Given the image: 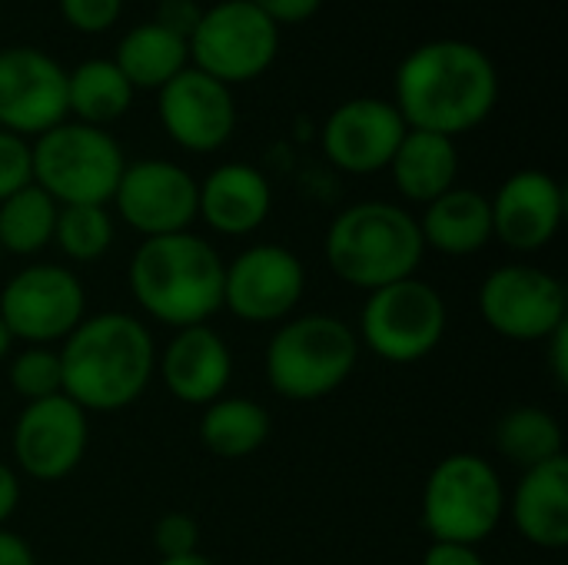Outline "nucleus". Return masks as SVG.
Instances as JSON below:
<instances>
[{"label": "nucleus", "instance_id": "1", "mask_svg": "<svg viewBox=\"0 0 568 565\" xmlns=\"http://www.w3.org/2000/svg\"><path fill=\"white\" fill-rule=\"evenodd\" d=\"M499 103V70L469 40L443 37L409 50L393 77V107L409 130L463 137L483 127Z\"/></svg>", "mask_w": 568, "mask_h": 565}, {"label": "nucleus", "instance_id": "2", "mask_svg": "<svg viewBox=\"0 0 568 565\" xmlns=\"http://www.w3.org/2000/svg\"><path fill=\"white\" fill-rule=\"evenodd\" d=\"M63 396L87 416L133 406L156 376V343L133 313H93L60 346Z\"/></svg>", "mask_w": 568, "mask_h": 565}, {"label": "nucleus", "instance_id": "3", "mask_svg": "<svg viewBox=\"0 0 568 565\" xmlns=\"http://www.w3.org/2000/svg\"><path fill=\"white\" fill-rule=\"evenodd\" d=\"M226 263L213 243L196 233L143 240L126 266L133 303L170 330L203 326L223 310Z\"/></svg>", "mask_w": 568, "mask_h": 565}, {"label": "nucleus", "instance_id": "4", "mask_svg": "<svg viewBox=\"0 0 568 565\" xmlns=\"http://www.w3.org/2000/svg\"><path fill=\"white\" fill-rule=\"evenodd\" d=\"M323 253L343 283L373 293L379 286L416 276L426 256V243L416 216L406 206L363 200L346 206L329 223Z\"/></svg>", "mask_w": 568, "mask_h": 565}, {"label": "nucleus", "instance_id": "5", "mask_svg": "<svg viewBox=\"0 0 568 565\" xmlns=\"http://www.w3.org/2000/svg\"><path fill=\"white\" fill-rule=\"evenodd\" d=\"M356 330L329 313L290 316L266 343L263 373L276 396L290 403H316L336 393L356 370Z\"/></svg>", "mask_w": 568, "mask_h": 565}, {"label": "nucleus", "instance_id": "6", "mask_svg": "<svg viewBox=\"0 0 568 565\" xmlns=\"http://www.w3.org/2000/svg\"><path fill=\"white\" fill-rule=\"evenodd\" d=\"M30 167L33 183L57 206H106L116 193L126 157L110 130L63 120L30 143Z\"/></svg>", "mask_w": 568, "mask_h": 565}, {"label": "nucleus", "instance_id": "7", "mask_svg": "<svg viewBox=\"0 0 568 565\" xmlns=\"http://www.w3.org/2000/svg\"><path fill=\"white\" fill-rule=\"evenodd\" d=\"M419 513L433 543L479 546L503 523L506 486L486 456L449 453L426 476Z\"/></svg>", "mask_w": 568, "mask_h": 565}, {"label": "nucleus", "instance_id": "8", "mask_svg": "<svg viewBox=\"0 0 568 565\" xmlns=\"http://www.w3.org/2000/svg\"><path fill=\"white\" fill-rule=\"evenodd\" d=\"M446 326L449 310L443 293L433 283L409 276L366 296L356 340L393 366H413L439 350Z\"/></svg>", "mask_w": 568, "mask_h": 565}, {"label": "nucleus", "instance_id": "9", "mask_svg": "<svg viewBox=\"0 0 568 565\" xmlns=\"http://www.w3.org/2000/svg\"><path fill=\"white\" fill-rule=\"evenodd\" d=\"M190 67L233 87L263 77L280 53V27L250 0H220L206 7L190 33Z\"/></svg>", "mask_w": 568, "mask_h": 565}, {"label": "nucleus", "instance_id": "10", "mask_svg": "<svg viewBox=\"0 0 568 565\" xmlns=\"http://www.w3.org/2000/svg\"><path fill=\"white\" fill-rule=\"evenodd\" d=\"M483 323L516 343H546L568 323L566 283L532 263H503L479 286Z\"/></svg>", "mask_w": 568, "mask_h": 565}, {"label": "nucleus", "instance_id": "11", "mask_svg": "<svg viewBox=\"0 0 568 565\" xmlns=\"http://www.w3.org/2000/svg\"><path fill=\"white\" fill-rule=\"evenodd\" d=\"M87 316V293L73 270L30 263L0 290V320L27 346L63 343Z\"/></svg>", "mask_w": 568, "mask_h": 565}, {"label": "nucleus", "instance_id": "12", "mask_svg": "<svg viewBox=\"0 0 568 565\" xmlns=\"http://www.w3.org/2000/svg\"><path fill=\"white\" fill-rule=\"evenodd\" d=\"M306 293L300 256L276 243H256L236 253L223 273V306L253 326L283 323L296 313Z\"/></svg>", "mask_w": 568, "mask_h": 565}, {"label": "nucleus", "instance_id": "13", "mask_svg": "<svg viewBox=\"0 0 568 565\" xmlns=\"http://www.w3.org/2000/svg\"><path fill=\"white\" fill-rule=\"evenodd\" d=\"M110 203H116V216L143 240L186 233L200 216V183L186 167L150 157L123 167Z\"/></svg>", "mask_w": 568, "mask_h": 565}, {"label": "nucleus", "instance_id": "14", "mask_svg": "<svg viewBox=\"0 0 568 565\" xmlns=\"http://www.w3.org/2000/svg\"><path fill=\"white\" fill-rule=\"evenodd\" d=\"M10 446H13V463L23 476L37 483H60L87 456L90 446L87 413L63 393L27 403L13 423Z\"/></svg>", "mask_w": 568, "mask_h": 565}, {"label": "nucleus", "instance_id": "15", "mask_svg": "<svg viewBox=\"0 0 568 565\" xmlns=\"http://www.w3.org/2000/svg\"><path fill=\"white\" fill-rule=\"evenodd\" d=\"M70 120L67 70L37 47L0 50V130L37 140Z\"/></svg>", "mask_w": 568, "mask_h": 565}, {"label": "nucleus", "instance_id": "16", "mask_svg": "<svg viewBox=\"0 0 568 565\" xmlns=\"http://www.w3.org/2000/svg\"><path fill=\"white\" fill-rule=\"evenodd\" d=\"M156 117L176 147L190 153H216L236 130V100L226 83L186 67L156 90Z\"/></svg>", "mask_w": 568, "mask_h": 565}, {"label": "nucleus", "instance_id": "17", "mask_svg": "<svg viewBox=\"0 0 568 565\" xmlns=\"http://www.w3.org/2000/svg\"><path fill=\"white\" fill-rule=\"evenodd\" d=\"M406 120L383 97L343 100L323 123L320 143L326 160L353 176H369L389 167L396 147L406 137Z\"/></svg>", "mask_w": 568, "mask_h": 565}, {"label": "nucleus", "instance_id": "18", "mask_svg": "<svg viewBox=\"0 0 568 565\" xmlns=\"http://www.w3.org/2000/svg\"><path fill=\"white\" fill-rule=\"evenodd\" d=\"M493 210V240H499L513 253H539L546 250L566 220V190L546 170H516L503 180Z\"/></svg>", "mask_w": 568, "mask_h": 565}, {"label": "nucleus", "instance_id": "19", "mask_svg": "<svg viewBox=\"0 0 568 565\" xmlns=\"http://www.w3.org/2000/svg\"><path fill=\"white\" fill-rule=\"evenodd\" d=\"M156 373L173 400L186 406H210L226 396L233 353L210 323L186 326L173 333L163 353H156Z\"/></svg>", "mask_w": 568, "mask_h": 565}, {"label": "nucleus", "instance_id": "20", "mask_svg": "<svg viewBox=\"0 0 568 565\" xmlns=\"http://www.w3.org/2000/svg\"><path fill=\"white\" fill-rule=\"evenodd\" d=\"M273 210L270 180L250 163H223L200 183V220L220 236L256 233Z\"/></svg>", "mask_w": 568, "mask_h": 565}, {"label": "nucleus", "instance_id": "21", "mask_svg": "<svg viewBox=\"0 0 568 565\" xmlns=\"http://www.w3.org/2000/svg\"><path fill=\"white\" fill-rule=\"evenodd\" d=\"M519 536L539 549L568 546V460L559 456L536 470H526L516 483L513 500H506Z\"/></svg>", "mask_w": 568, "mask_h": 565}, {"label": "nucleus", "instance_id": "22", "mask_svg": "<svg viewBox=\"0 0 568 565\" xmlns=\"http://www.w3.org/2000/svg\"><path fill=\"white\" fill-rule=\"evenodd\" d=\"M416 223L426 250L443 256H476L493 243L489 196L473 186H453L439 200L426 203Z\"/></svg>", "mask_w": 568, "mask_h": 565}, {"label": "nucleus", "instance_id": "23", "mask_svg": "<svg viewBox=\"0 0 568 565\" xmlns=\"http://www.w3.org/2000/svg\"><path fill=\"white\" fill-rule=\"evenodd\" d=\"M393 183L403 200L409 203H433L453 186H459V150L456 140L429 133V130H406L403 143L396 147L389 167Z\"/></svg>", "mask_w": 568, "mask_h": 565}, {"label": "nucleus", "instance_id": "24", "mask_svg": "<svg viewBox=\"0 0 568 565\" xmlns=\"http://www.w3.org/2000/svg\"><path fill=\"white\" fill-rule=\"evenodd\" d=\"M113 63L133 90H160L190 67V43L163 23L146 20L120 37Z\"/></svg>", "mask_w": 568, "mask_h": 565}, {"label": "nucleus", "instance_id": "25", "mask_svg": "<svg viewBox=\"0 0 568 565\" xmlns=\"http://www.w3.org/2000/svg\"><path fill=\"white\" fill-rule=\"evenodd\" d=\"M133 87L110 57L80 60L67 70V113L77 123L103 127L120 120L133 103Z\"/></svg>", "mask_w": 568, "mask_h": 565}, {"label": "nucleus", "instance_id": "26", "mask_svg": "<svg viewBox=\"0 0 568 565\" xmlns=\"http://www.w3.org/2000/svg\"><path fill=\"white\" fill-rule=\"evenodd\" d=\"M273 420L266 406L246 396H220L203 406L200 440L216 460H246L270 440Z\"/></svg>", "mask_w": 568, "mask_h": 565}, {"label": "nucleus", "instance_id": "27", "mask_svg": "<svg viewBox=\"0 0 568 565\" xmlns=\"http://www.w3.org/2000/svg\"><path fill=\"white\" fill-rule=\"evenodd\" d=\"M493 443H496V453L506 463L519 466L523 473L566 456L562 423L542 406H516V410H509L496 423Z\"/></svg>", "mask_w": 568, "mask_h": 565}, {"label": "nucleus", "instance_id": "28", "mask_svg": "<svg viewBox=\"0 0 568 565\" xmlns=\"http://www.w3.org/2000/svg\"><path fill=\"white\" fill-rule=\"evenodd\" d=\"M60 206L37 186L27 183L13 196L0 203V253L10 256H37L53 243Z\"/></svg>", "mask_w": 568, "mask_h": 565}, {"label": "nucleus", "instance_id": "29", "mask_svg": "<svg viewBox=\"0 0 568 565\" xmlns=\"http://www.w3.org/2000/svg\"><path fill=\"white\" fill-rule=\"evenodd\" d=\"M53 243L73 263H97L113 246V216H110V210L93 206V203L60 206L57 226H53Z\"/></svg>", "mask_w": 568, "mask_h": 565}, {"label": "nucleus", "instance_id": "30", "mask_svg": "<svg viewBox=\"0 0 568 565\" xmlns=\"http://www.w3.org/2000/svg\"><path fill=\"white\" fill-rule=\"evenodd\" d=\"M7 383L23 403L50 400L63 393V370L60 350L53 346H27L7 366Z\"/></svg>", "mask_w": 568, "mask_h": 565}, {"label": "nucleus", "instance_id": "31", "mask_svg": "<svg viewBox=\"0 0 568 565\" xmlns=\"http://www.w3.org/2000/svg\"><path fill=\"white\" fill-rule=\"evenodd\" d=\"M153 546L160 559H180L190 553H200V526L186 513H166L153 526Z\"/></svg>", "mask_w": 568, "mask_h": 565}, {"label": "nucleus", "instance_id": "32", "mask_svg": "<svg viewBox=\"0 0 568 565\" xmlns=\"http://www.w3.org/2000/svg\"><path fill=\"white\" fill-rule=\"evenodd\" d=\"M33 183V167H30V140L0 130V203Z\"/></svg>", "mask_w": 568, "mask_h": 565}, {"label": "nucleus", "instance_id": "33", "mask_svg": "<svg viewBox=\"0 0 568 565\" xmlns=\"http://www.w3.org/2000/svg\"><path fill=\"white\" fill-rule=\"evenodd\" d=\"M57 7L63 20L80 33H103L123 13V0H57Z\"/></svg>", "mask_w": 568, "mask_h": 565}, {"label": "nucleus", "instance_id": "34", "mask_svg": "<svg viewBox=\"0 0 568 565\" xmlns=\"http://www.w3.org/2000/svg\"><path fill=\"white\" fill-rule=\"evenodd\" d=\"M270 23L276 27H296L320 13L323 0H250Z\"/></svg>", "mask_w": 568, "mask_h": 565}, {"label": "nucleus", "instance_id": "35", "mask_svg": "<svg viewBox=\"0 0 568 565\" xmlns=\"http://www.w3.org/2000/svg\"><path fill=\"white\" fill-rule=\"evenodd\" d=\"M200 13H203V7H196V0H163L160 10H156V23H163L166 30H173V33L190 40Z\"/></svg>", "mask_w": 568, "mask_h": 565}, {"label": "nucleus", "instance_id": "36", "mask_svg": "<svg viewBox=\"0 0 568 565\" xmlns=\"http://www.w3.org/2000/svg\"><path fill=\"white\" fill-rule=\"evenodd\" d=\"M423 565H486L476 546L459 543H433L423 556Z\"/></svg>", "mask_w": 568, "mask_h": 565}, {"label": "nucleus", "instance_id": "37", "mask_svg": "<svg viewBox=\"0 0 568 565\" xmlns=\"http://www.w3.org/2000/svg\"><path fill=\"white\" fill-rule=\"evenodd\" d=\"M17 506H20V476L10 463L0 460V529L17 513Z\"/></svg>", "mask_w": 568, "mask_h": 565}, {"label": "nucleus", "instance_id": "38", "mask_svg": "<svg viewBox=\"0 0 568 565\" xmlns=\"http://www.w3.org/2000/svg\"><path fill=\"white\" fill-rule=\"evenodd\" d=\"M546 346H549L546 353H549L552 380H556L559 386H568V323L546 340Z\"/></svg>", "mask_w": 568, "mask_h": 565}, {"label": "nucleus", "instance_id": "39", "mask_svg": "<svg viewBox=\"0 0 568 565\" xmlns=\"http://www.w3.org/2000/svg\"><path fill=\"white\" fill-rule=\"evenodd\" d=\"M0 565H37L33 549L10 529H0Z\"/></svg>", "mask_w": 568, "mask_h": 565}, {"label": "nucleus", "instance_id": "40", "mask_svg": "<svg viewBox=\"0 0 568 565\" xmlns=\"http://www.w3.org/2000/svg\"><path fill=\"white\" fill-rule=\"evenodd\" d=\"M156 565H216L210 556L203 553H190V556H180V559H160Z\"/></svg>", "mask_w": 568, "mask_h": 565}, {"label": "nucleus", "instance_id": "41", "mask_svg": "<svg viewBox=\"0 0 568 565\" xmlns=\"http://www.w3.org/2000/svg\"><path fill=\"white\" fill-rule=\"evenodd\" d=\"M10 346H13V336H10V330L3 326V320H0V363L10 356Z\"/></svg>", "mask_w": 568, "mask_h": 565}, {"label": "nucleus", "instance_id": "42", "mask_svg": "<svg viewBox=\"0 0 568 565\" xmlns=\"http://www.w3.org/2000/svg\"><path fill=\"white\" fill-rule=\"evenodd\" d=\"M0 256H3V253H0Z\"/></svg>", "mask_w": 568, "mask_h": 565}]
</instances>
